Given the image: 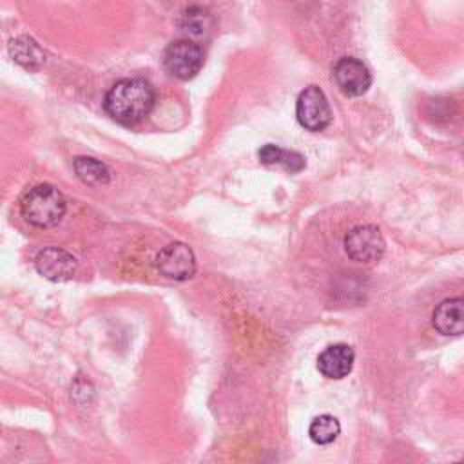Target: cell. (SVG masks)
<instances>
[{
    "label": "cell",
    "instance_id": "5bb4252c",
    "mask_svg": "<svg viewBox=\"0 0 464 464\" xmlns=\"http://www.w3.org/2000/svg\"><path fill=\"white\" fill-rule=\"evenodd\" d=\"M339 433H341L339 420L334 415H328V413H323V415L315 417L310 422V428H308L310 439L315 444H321V446L334 442L339 437Z\"/></svg>",
    "mask_w": 464,
    "mask_h": 464
},
{
    "label": "cell",
    "instance_id": "277c9868",
    "mask_svg": "<svg viewBox=\"0 0 464 464\" xmlns=\"http://www.w3.org/2000/svg\"><path fill=\"white\" fill-rule=\"evenodd\" d=\"M163 65L170 76L190 80L203 65V51L190 40L170 42L163 51Z\"/></svg>",
    "mask_w": 464,
    "mask_h": 464
},
{
    "label": "cell",
    "instance_id": "9a60e30c",
    "mask_svg": "<svg viewBox=\"0 0 464 464\" xmlns=\"http://www.w3.org/2000/svg\"><path fill=\"white\" fill-rule=\"evenodd\" d=\"M208 22H210V18H208L207 11H203L199 7H192L185 14V27H187V31H190L194 34H203V31H207V27H208Z\"/></svg>",
    "mask_w": 464,
    "mask_h": 464
},
{
    "label": "cell",
    "instance_id": "7c38bea8",
    "mask_svg": "<svg viewBox=\"0 0 464 464\" xmlns=\"http://www.w3.org/2000/svg\"><path fill=\"white\" fill-rule=\"evenodd\" d=\"M259 161L265 165H281L288 172H299L304 169V158L295 150L281 149L274 143H266L257 152Z\"/></svg>",
    "mask_w": 464,
    "mask_h": 464
},
{
    "label": "cell",
    "instance_id": "8fae6325",
    "mask_svg": "<svg viewBox=\"0 0 464 464\" xmlns=\"http://www.w3.org/2000/svg\"><path fill=\"white\" fill-rule=\"evenodd\" d=\"M9 53L16 63L25 69H38L45 62L44 49L31 38V36H16L9 42Z\"/></svg>",
    "mask_w": 464,
    "mask_h": 464
},
{
    "label": "cell",
    "instance_id": "52a82bcc",
    "mask_svg": "<svg viewBox=\"0 0 464 464\" xmlns=\"http://www.w3.org/2000/svg\"><path fill=\"white\" fill-rule=\"evenodd\" d=\"M334 80L339 91L346 96H362L372 85V74L368 67L352 56L337 60L334 65Z\"/></svg>",
    "mask_w": 464,
    "mask_h": 464
},
{
    "label": "cell",
    "instance_id": "3957f363",
    "mask_svg": "<svg viewBox=\"0 0 464 464\" xmlns=\"http://www.w3.org/2000/svg\"><path fill=\"white\" fill-rule=\"evenodd\" d=\"M295 116L301 127L312 132L326 129L332 121V111L324 92L317 85L304 87L295 102Z\"/></svg>",
    "mask_w": 464,
    "mask_h": 464
},
{
    "label": "cell",
    "instance_id": "5b68a950",
    "mask_svg": "<svg viewBox=\"0 0 464 464\" xmlns=\"http://www.w3.org/2000/svg\"><path fill=\"white\" fill-rule=\"evenodd\" d=\"M344 250L348 257L359 263L377 261L384 254V239L377 227L359 225L353 227L344 237Z\"/></svg>",
    "mask_w": 464,
    "mask_h": 464
},
{
    "label": "cell",
    "instance_id": "6da1fadb",
    "mask_svg": "<svg viewBox=\"0 0 464 464\" xmlns=\"http://www.w3.org/2000/svg\"><path fill=\"white\" fill-rule=\"evenodd\" d=\"M154 105V89L143 78L118 80L105 94V112L121 125H136Z\"/></svg>",
    "mask_w": 464,
    "mask_h": 464
},
{
    "label": "cell",
    "instance_id": "7a4b0ae2",
    "mask_svg": "<svg viewBox=\"0 0 464 464\" xmlns=\"http://www.w3.org/2000/svg\"><path fill=\"white\" fill-rule=\"evenodd\" d=\"M67 210L63 194L47 183L29 188L20 199V212L24 219L38 228H51L58 225Z\"/></svg>",
    "mask_w": 464,
    "mask_h": 464
},
{
    "label": "cell",
    "instance_id": "30bf717a",
    "mask_svg": "<svg viewBox=\"0 0 464 464\" xmlns=\"http://www.w3.org/2000/svg\"><path fill=\"white\" fill-rule=\"evenodd\" d=\"M433 326L442 335L464 334V297L444 299L433 310Z\"/></svg>",
    "mask_w": 464,
    "mask_h": 464
},
{
    "label": "cell",
    "instance_id": "4fadbf2b",
    "mask_svg": "<svg viewBox=\"0 0 464 464\" xmlns=\"http://www.w3.org/2000/svg\"><path fill=\"white\" fill-rule=\"evenodd\" d=\"M74 170H76V176L85 185H91V187L107 185L109 179H111L109 169L102 161H98L94 158H85V156L76 158L74 160Z\"/></svg>",
    "mask_w": 464,
    "mask_h": 464
},
{
    "label": "cell",
    "instance_id": "8992f818",
    "mask_svg": "<svg viewBox=\"0 0 464 464\" xmlns=\"http://www.w3.org/2000/svg\"><path fill=\"white\" fill-rule=\"evenodd\" d=\"M156 266L163 277L172 281H185L196 272V257L185 243L174 241L160 250Z\"/></svg>",
    "mask_w": 464,
    "mask_h": 464
},
{
    "label": "cell",
    "instance_id": "ba28073f",
    "mask_svg": "<svg viewBox=\"0 0 464 464\" xmlns=\"http://www.w3.org/2000/svg\"><path fill=\"white\" fill-rule=\"evenodd\" d=\"M34 265H36V270L51 281H67L76 272V259L69 252L58 246H49L40 250L36 254Z\"/></svg>",
    "mask_w": 464,
    "mask_h": 464
},
{
    "label": "cell",
    "instance_id": "9c48e42d",
    "mask_svg": "<svg viewBox=\"0 0 464 464\" xmlns=\"http://www.w3.org/2000/svg\"><path fill=\"white\" fill-rule=\"evenodd\" d=\"M355 353L344 343L326 346L317 357V370L328 379H343L353 368Z\"/></svg>",
    "mask_w": 464,
    "mask_h": 464
}]
</instances>
